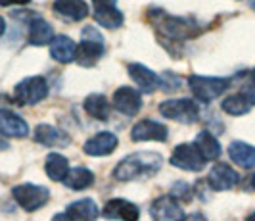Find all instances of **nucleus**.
I'll return each instance as SVG.
<instances>
[{
  "mask_svg": "<svg viewBox=\"0 0 255 221\" xmlns=\"http://www.w3.org/2000/svg\"><path fill=\"white\" fill-rule=\"evenodd\" d=\"M196 146L200 148V152L204 154V158L207 162H213V160H219L223 148H221V143L217 141V137H213V133L209 131H200L194 139Z\"/></svg>",
  "mask_w": 255,
  "mask_h": 221,
  "instance_id": "nucleus-25",
  "label": "nucleus"
},
{
  "mask_svg": "<svg viewBox=\"0 0 255 221\" xmlns=\"http://www.w3.org/2000/svg\"><path fill=\"white\" fill-rule=\"evenodd\" d=\"M29 2L31 0H0V6H23Z\"/></svg>",
  "mask_w": 255,
  "mask_h": 221,
  "instance_id": "nucleus-32",
  "label": "nucleus"
},
{
  "mask_svg": "<svg viewBox=\"0 0 255 221\" xmlns=\"http://www.w3.org/2000/svg\"><path fill=\"white\" fill-rule=\"evenodd\" d=\"M54 37H56L54 35V29H52V25L46 19L33 17L29 21V35H27L29 44H33V46H44V44H50Z\"/></svg>",
  "mask_w": 255,
  "mask_h": 221,
  "instance_id": "nucleus-22",
  "label": "nucleus"
},
{
  "mask_svg": "<svg viewBox=\"0 0 255 221\" xmlns=\"http://www.w3.org/2000/svg\"><path fill=\"white\" fill-rule=\"evenodd\" d=\"M250 218H252V220H254V218H255V214H252V216H250Z\"/></svg>",
  "mask_w": 255,
  "mask_h": 221,
  "instance_id": "nucleus-36",
  "label": "nucleus"
},
{
  "mask_svg": "<svg viewBox=\"0 0 255 221\" xmlns=\"http://www.w3.org/2000/svg\"><path fill=\"white\" fill-rule=\"evenodd\" d=\"M254 8H255V2H254Z\"/></svg>",
  "mask_w": 255,
  "mask_h": 221,
  "instance_id": "nucleus-38",
  "label": "nucleus"
},
{
  "mask_svg": "<svg viewBox=\"0 0 255 221\" xmlns=\"http://www.w3.org/2000/svg\"><path fill=\"white\" fill-rule=\"evenodd\" d=\"M104 218H108V220L134 221L140 218V210H138L136 204L128 202L125 198H112L104 206Z\"/></svg>",
  "mask_w": 255,
  "mask_h": 221,
  "instance_id": "nucleus-17",
  "label": "nucleus"
},
{
  "mask_svg": "<svg viewBox=\"0 0 255 221\" xmlns=\"http://www.w3.org/2000/svg\"><path fill=\"white\" fill-rule=\"evenodd\" d=\"M188 87L192 94L202 100V102H211L219 98L221 94L230 87V79L225 77H207V75H190L188 77Z\"/></svg>",
  "mask_w": 255,
  "mask_h": 221,
  "instance_id": "nucleus-6",
  "label": "nucleus"
},
{
  "mask_svg": "<svg viewBox=\"0 0 255 221\" xmlns=\"http://www.w3.org/2000/svg\"><path fill=\"white\" fill-rule=\"evenodd\" d=\"M252 187H254V189H255V173H254V175H252Z\"/></svg>",
  "mask_w": 255,
  "mask_h": 221,
  "instance_id": "nucleus-35",
  "label": "nucleus"
},
{
  "mask_svg": "<svg viewBox=\"0 0 255 221\" xmlns=\"http://www.w3.org/2000/svg\"><path fill=\"white\" fill-rule=\"evenodd\" d=\"M54 12L69 21H81L89 15V4L85 0H56L52 4Z\"/></svg>",
  "mask_w": 255,
  "mask_h": 221,
  "instance_id": "nucleus-20",
  "label": "nucleus"
},
{
  "mask_svg": "<svg viewBox=\"0 0 255 221\" xmlns=\"http://www.w3.org/2000/svg\"><path fill=\"white\" fill-rule=\"evenodd\" d=\"M0 133L4 137L23 139L29 135V123L21 116L13 114L10 110H0Z\"/></svg>",
  "mask_w": 255,
  "mask_h": 221,
  "instance_id": "nucleus-19",
  "label": "nucleus"
},
{
  "mask_svg": "<svg viewBox=\"0 0 255 221\" xmlns=\"http://www.w3.org/2000/svg\"><path fill=\"white\" fill-rule=\"evenodd\" d=\"M4 31H6V21H4V17L0 15V37L4 35Z\"/></svg>",
  "mask_w": 255,
  "mask_h": 221,
  "instance_id": "nucleus-33",
  "label": "nucleus"
},
{
  "mask_svg": "<svg viewBox=\"0 0 255 221\" xmlns=\"http://www.w3.org/2000/svg\"><path fill=\"white\" fill-rule=\"evenodd\" d=\"M117 144H119V139H117L115 133L102 131V133H96L94 137H90L89 141L85 143V146H83V150H85L87 156H110L112 152H115Z\"/></svg>",
  "mask_w": 255,
  "mask_h": 221,
  "instance_id": "nucleus-12",
  "label": "nucleus"
},
{
  "mask_svg": "<svg viewBox=\"0 0 255 221\" xmlns=\"http://www.w3.org/2000/svg\"><path fill=\"white\" fill-rule=\"evenodd\" d=\"M12 198L17 202V206L23 208L25 212H37L50 200V191L40 185L21 183L12 189Z\"/></svg>",
  "mask_w": 255,
  "mask_h": 221,
  "instance_id": "nucleus-5",
  "label": "nucleus"
},
{
  "mask_svg": "<svg viewBox=\"0 0 255 221\" xmlns=\"http://www.w3.org/2000/svg\"><path fill=\"white\" fill-rule=\"evenodd\" d=\"M8 148V143H6V139H2V133H0V150H6Z\"/></svg>",
  "mask_w": 255,
  "mask_h": 221,
  "instance_id": "nucleus-34",
  "label": "nucleus"
},
{
  "mask_svg": "<svg viewBox=\"0 0 255 221\" xmlns=\"http://www.w3.org/2000/svg\"><path fill=\"white\" fill-rule=\"evenodd\" d=\"M69 169V160L58 152H50L44 160V171L52 181H64Z\"/></svg>",
  "mask_w": 255,
  "mask_h": 221,
  "instance_id": "nucleus-27",
  "label": "nucleus"
},
{
  "mask_svg": "<svg viewBox=\"0 0 255 221\" xmlns=\"http://www.w3.org/2000/svg\"><path fill=\"white\" fill-rule=\"evenodd\" d=\"M254 77H255V69H254Z\"/></svg>",
  "mask_w": 255,
  "mask_h": 221,
  "instance_id": "nucleus-37",
  "label": "nucleus"
},
{
  "mask_svg": "<svg viewBox=\"0 0 255 221\" xmlns=\"http://www.w3.org/2000/svg\"><path fill=\"white\" fill-rule=\"evenodd\" d=\"M127 69H128L130 79L134 81L136 89H138L140 92H144V94H152L155 89H159V75H155L150 67H146L144 64H138V62H134V64H128Z\"/></svg>",
  "mask_w": 255,
  "mask_h": 221,
  "instance_id": "nucleus-16",
  "label": "nucleus"
},
{
  "mask_svg": "<svg viewBox=\"0 0 255 221\" xmlns=\"http://www.w3.org/2000/svg\"><path fill=\"white\" fill-rule=\"evenodd\" d=\"M238 181H240V175L229 164H215L207 175V183L213 191H230L238 185Z\"/></svg>",
  "mask_w": 255,
  "mask_h": 221,
  "instance_id": "nucleus-13",
  "label": "nucleus"
},
{
  "mask_svg": "<svg viewBox=\"0 0 255 221\" xmlns=\"http://www.w3.org/2000/svg\"><path fill=\"white\" fill-rule=\"evenodd\" d=\"M169 164L173 168L198 173V171H202L205 168L207 160L200 152V148L196 146V143H182L173 150V154L169 158Z\"/></svg>",
  "mask_w": 255,
  "mask_h": 221,
  "instance_id": "nucleus-7",
  "label": "nucleus"
},
{
  "mask_svg": "<svg viewBox=\"0 0 255 221\" xmlns=\"http://www.w3.org/2000/svg\"><path fill=\"white\" fill-rule=\"evenodd\" d=\"M252 106L254 104L240 92V94H230V96H227V98L223 100L221 108H223V112H227L229 116H244V114H250Z\"/></svg>",
  "mask_w": 255,
  "mask_h": 221,
  "instance_id": "nucleus-28",
  "label": "nucleus"
},
{
  "mask_svg": "<svg viewBox=\"0 0 255 221\" xmlns=\"http://www.w3.org/2000/svg\"><path fill=\"white\" fill-rule=\"evenodd\" d=\"M48 96V81L40 75L21 79L13 87V98L21 106H35Z\"/></svg>",
  "mask_w": 255,
  "mask_h": 221,
  "instance_id": "nucleus-4",
  "label": "nucleus"
},
{
  "mask_svg": "<svg viewBox=\"0 0 255 221\" xmlns=\"http://www.w3.org/2000/svg\"><path fill=\"white\" fill-rule=\"evenodd\" d=\"M100 216V210L92 198H81L71 202L65 212L56 214L54 220H96Z\"/></svg>",
  "mask_w": 255,
  "mask_h": 221,
  "instance_id": "nucleus-15",
  "label": "nucleus"
},
{
  "mask_svg": "<svg viewBox=\"0 0 255 221\" xmlns=\"http://www.w3.org/2000/svg\"><path fill=\"white\" fill-rule=\"evenodd\" d=\"M33 139L38 144L48 146V148H65V146H69V143H71V139H69V135L65 131L58 129L54 125H48V123L37 125L35 133H33Z\"/></svg>",
  "mask_w": 255,
  "mask_h": 221,
  "instance_id": "nucleus-14",
  "label": "nucleus"
},
{
  "mask_svg": "<svg viewBox=\"0 0 255 221\" xmlns=\"http://www.w3.org/2000/svg\"><path fill=\"white\" fill-rule=\"evenodd\" d=\"M242 94L252 102V104H255V77L250 81V83H246L242 87Z\"/></svg>",
  "mask_w": 255,
  "mask_h": 221,
  "instance_id": "nucleus-31",
  "label": "nucleus"
},
{
  "mask_svg": "<svg viewBox=\"0 0 255 221\" xmlns=\"http://www.w3.org/2000/svg\"><path fill=\"white\" fill-rule=\"evenodd\" d=\"M167 137H169V129L155 119H140L130 129V139L134 143H146V141L165 143Z\"/></svg>",
  "mask_w": 255,
  "mask_h": 221,
  "instance_id": "nucleus-9",
  "label": "nucleus"
},
{
  "mask_svg": "<svg viewBox=\"0 0 255 221\" xmlns=\"http://www.w3.org/2000/svg\"><path fill=\"white\" fill-rule=\"evenodd\" d=\"M92 17L106 29H119L125 21V15L115 6V0H92Z\"/></svg>",
  "mask_w": 255,
  "mask_h": 221,
  "instance_id": "nucleus-8",
  "label": "nucleus"
},
{
  "mask_svg": "<svg viewBox=\"0 0 255 221\" xmlns=\"http://www.w3.org/2000/svg\"><path fill=\"white\" fill-rule=\"evenodd\" d=\"M159 114L177 123L192 125L200 119V106L192 98H169L159 104Z\"/></svg>",
  "mask_w": 255,
  "mask_h": 221,
  "instance_id": "nucleus-3",
  "label": "nucleus"
},
{
  "mask_svg": "<svg viewBox=\"0 0 255 221\" xmlns=\"http://www.w3.org/2000/svg\"><path fill=\"white\" fill-rule=\"evenodd\" d=\"M230 160L244 169L255 168V146L244 143V141H234L229 146Z\"/></svg>",
  "mask_w": 255,
  "mask_h": 221,
  "instance_id": "nucleus-23",
  "label": "nucleus"
},
{
  "mask_svg": "<svg viewBox=\"0 0 255 221\" xmlns=\"http://www.w3.org/2000/svg\"><path fill=\"white\" fill-rule=\"evenodd\" d=\"M77 44L67 35H58L50 42V56L60 64H71L75 62Z\"/></svg>",
  "mask_w": 255,
  "mask_h": 221,
  "instance_id": "nucleus-21",
  "label": "nucleus"
},
{
  "mask_svg": "<svg viewBox=\"0 0 255 221\" xmlns=\"http://www.w3.org/2000/svg\"><path fill=\"white\" fill-rule=\"evenodd\" d=\"M106 52V44L104 39H83L77 44V54H75V62L83 67H90L94 65Z\"/></svg>",
  "mask_w": 255,
  "mask_h": 221,
  "instance_id": "nucleus-18",
  "label": "nucleus"
},
{
  "mask_svg": "<svg viewBox=\"0 0 255 221\" xmlns=\"http://www.w3.org/2000/svg\"><path fill=\"white\" fill-rule=\"evenodd\" d=\"M171 195L175 196L179 202H190L192 200V189L186 181H177L171 187Z\"/></svg>",
  "mask_w": 255,
  "mask_h": 221,
  "instance_id": "nucleus-30",
  "label": "nucleus"
},
{
  "mask_svg": "<svg viewBox=\"0 0 255 221\" xmlns=\"http://www.w3.org/2000/svg\"><path fill=\"white\" fill-rule=\"evenodd\" d=\"M85 112L89 114L90 117H94V119H98V121H108L110 119V112H112V108H110V100L100 94V92H94V94H89L87 98H85Z\"/></svg>",
  "mask_w": 255,
  "mask_h": 221,
  "instance_id": "nucleus-24",
  "label": "nucleus"
},
{
  "mask_svg": "<svg viewBox=\"0 0 255 221\" xmlns=\"http://www.w3.org/2000/svg\"><path fill=\"white\" fill-rule=\"evenodd\" d=\"M112 104L123 116H136L142 110V92L138 89H132V87H121L114 92Z\"/></svg>",
  "mask_w": 255,
  "mask_h": 221,
  "instance_id": "nucleus-10",
  "label": "nucleus"
},
{
  "mask_svg": "<svg viewBox=\"0 0 255 221\" xmlns=\"http://www.w3.org/2000/svg\"><path fill=\"white\" fill-rule=\"evenodd\" d=\"M150 17H152L155 31L161 37H167L171 40H188L194 39L200 33L198 23L188 19V17L171 15V13H165L163 10H153V12H150Z\"/></svg>",
  "mask_w": 255,
  "mask_h": 221,
  "instance_id": "nucleus-2",
  "label": "nucleus"
},
{
  "mask_svg": "<svg viewBox=\"0 0 255 221\" xmlns=\"http://www.w3.org/2000/svg\"><path fill=\"white\" fill-rule=\"evenodd\" d=\"M163 166V156L159 152H132L125 156L114 169L115 181H134V179H146L155 175Z\"/></svg>",
  "mask_w": 255,
  "mask_h": 221,
  "instance_id": "nucleus-1",
  "label": "nucleus"
},
{
  "mask_svg": "<svg viewBox=\"0 0 255 221\" xmlns=\"http://www.w3.org/2000/svg\"><path fill=\"white\" fill-rule=\"evenodd\" d=\"M180 85H182V81L180 77H177L175 73H171V71H165V73H161L159 75V89L165 92H175L180 89Z\"/></svg>",
  "mask_w": 255,
  "mask_h": 221,
  "instance_id": "nucleus-29",
  "label": "nucleus"
},
{
  "mask_svg": "<svg viewBox=\"0 0 255 221\" xmlns=\"http://www.w3.org/2000/svg\"><path fill=\"white\" fill-rule=\"evenodd\" d=\"M150 216L157 221H179L184 220V210L180 202L173 195H165L155 198L150 206Z\"/></svg>",
  "mask_w": 255,
  "mask_h": 221,
  "instance_id": "nucleus-11",
  "label": "nucleus"
},
{
  "mask_svg": "<svg viewBox=\"0 0 255 221\" xmlns=\"http://www.w3.org/2000/svg\"><path fill=\"white\" fill-rule=\"evenodd\" d=\"M62 183L71 191H87L94 185V173L87 168H73Z\"/></svg>",
  "mask_w": 255,
  "mask_h": 221,
  "instance_id": "nucleus-26",
  "label": "nucleus"
}]
</instances>
